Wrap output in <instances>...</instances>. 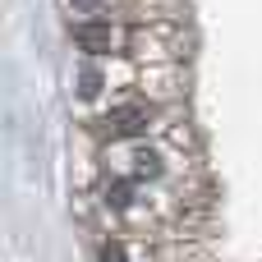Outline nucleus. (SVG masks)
I'll return each mask as SVG.
<instances>
[{
	"mask_svg": "<svg viewBox=\"0 0 262 262\" xmlns=\"http://www.w3.org/2000/svg\"><path fill=\"white\" fill-rule=\"evenodd\" d=\"M83 124L101 147L138 143V138H180V143L189 138V120H184L180 101L166 106V101H147V97H120V101L92 111Z\"/></svg>",
	"mask_w": 262,
	"mask_h": 262,
	"instance_id": "nucleus-1",
	"label": "nucleus"
},
{
	"mask_svg": "<svg viewBox=\"0 0 262 262\" xmlns=\"http://www.w3.org/2000/svg\"><path fill=\"white\" fill-rule=\"evenodd\" d=\"M180 138H138V143H111L101 147V170H115L143 189H166L189 175L184 152H175Z\"/></svg>",
	"mask_w": 262,
	"mask_h": 262,
	"instance_id": "nucleus-2",
	"label": "nucleus"
},
{
	"mask_svg": "<svg viewBox=\"0 0 262 262\" xmlns=\"http://www.w3.org/2000/svg\"><path fill=\"white\" fill-rule=\"evenodd\" d=\"M92 258H97V262H157L152 253H147V239L134 244L124 230H111V226L92 239Z\"/></svg>",
	"mask_w": 262,
	"mask_h": 262,
	"instance_id": "nucleus-3",
	"label": "nucleus"
}]
</instances>
